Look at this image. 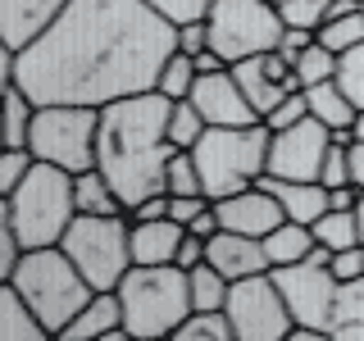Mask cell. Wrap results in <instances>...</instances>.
<instances>
[{
  "instance_id": "obj_17",
  "label": "cell",
  "mask_w": 364,
  "mask_h": 341,
  "mask_svg": "<svg viewBox=\"0 0 364 341\" xmlns=\"http://www.w3.org/2000/svg\"><path fill=\"white\" fill-rule=\"evenodd\" d=\"M68 9V0H0V41L5 50H23Z\"/></svg>"
},
{
  "instance_id": "obj_7",
  "label": "cell",
  "mask_w": 364,
  "mask_h": 341,
  "mask_svg": "<svg viewBox=\"0 0 364 341\" xmlns=\"http://www.w3.org/2000/svg\"><path fill=\"white\" fill-rule=\"evenodd\" d=\"M96 291H119L132 269V227L123 214H77L60 242Z\"/></svg>"
},
{
  "instance_id": "obj_6",
  "label": "cell",
  "mask_w": 364,
  "mask_h": 341,
  "mask_svg": "<svg viewBox=\"0 0 364 341\" xmlns=\"http://www.w3.org/2000/svg\"><path fill=\"white\" fill-rule=\"evenodd\" d=\"M269 123H242V128H205L196 141V168L205 182V196L219 200L242 187H255L269 168Z\"/></svg>"
},
{
  "instance_id": "obj_4",
  "label": "cell",
  "mask_w": 364,
  "mask_h": 341,
  "mask_svg": "<svg viewBox=\"0 0 364 341\" xmlns=\"http://www.w3.org/2000/svg\"><path fill=\"white\" fill-rule=\"evenodd\" d=\"M119 301L132 341L173 337L191 314V278L182 264H132L119 282Z\"/></svg>"
},
{
  "instance_id": "obj_30",
  "label": "cell",
  "mask_w": 364,
  "mask_h": 341,
  "mask_svg": "<svg viewBox=\"0 0 364 341\" xmlns=\"http://www.w3.org/2000/svg\"><path fill=\"white\" fill-rule=\"evenodd\" d=\"M205 114L196 109V100H173V109H168V141L178 146V151H196V141L205 136Z\"/></svg>"
},
{
  "instance_id": "obj_33",
  "label": "cell",
  "mask_w": 364,
  "mask_h": 341,
  "mask_svg": "<svg viewBox=\"0 0 364 341\" xmlns=\"http://www.w3.org/2000/svg\"><path fill=\"white\" fill-rule=\"evenodd\" d=\"M164 191H168V196H196V191H205L200 168H196V155H191V151H173V159H168V173H164Z\"/></svg>"
},
{
  "instance_id": "obj_10",
  "label": "cell",
  "mask_w": 364,
  "mask_h": 341,
  "mask_svg": "<svg viewBox=\"0 0 364 341\" xmlns=\"http://www.w3.org/2000/svg\"><path fill=\"white\" fill-rule=\"evenodd\" d=\"M228 318H232V337L237 341H287L291 337V310L287 296L273 282V273H250L237 278L228 291Z\"/></svg>"
},
{
  "instance_id": "obj_42",
  "label": "cell",
  "mask_w": 364,
  "mask_h": 341,
  "mask_svg": "<svg viewBox=\"0 0 364 341\" xmlns=\"http://www.w3.org/2000/svg\"><path fill=\"white\" fill-rule=\"evenodd\" d=\"M178 50H187V55L210 50V28H205V18L200 23H182L178 28Z\"/></svg>"
},
{
  "instance_id": "obj_8",
  "label": "cell",
  "mask_w": 364,
  "mask_h": 341,
  "mask_svg": "<svg viewBox=\"0 0 364 341\" xmlns=\"http://www.w3.org/2000/svg\"><path fill=\"white\" fill-rule=\"evenodd\" d=\"M28 151L37 159H46V164L68 168V173L96 168V155H100V109H91V105H37Z\"/></svg>"
},
{
  "instance_id": "obj_14",
  "label": "cell",
  "mask_w": 364,
  "mask_h": 341,
  "mask_svg": "<svg viewBox=\"0 0 364 341\" xmlns=\"http://www.w3.org/2000/svg\"><path fill=\"white\" fill-rule=\"evenodd\" d=\"M191 100H196V109L205 114L210 128H242V123H259V114L246 100V91H242V82H237V73H232V64L219 68V73H200L196 87H191Z\"/></svg>"
},
{
  "instance_id": "obj_36",
  "label": "cell",
  "mask_w": 364,
  "mask_h": 341,
  "mask_svg": "<svg viewBox=\"0 0 364 341\" xmlns=\"http://www.w3.org/2000/svg\"><path fill=\"white\" fill-rule=\"evenodd\" d=\"M333 5L337 0H273V9L282 14V23H296V28H318Z\"/></svg>"
},
{
  "instance_id": "obj_39",
  "label": "cell",
  "mask_w": 364,
  "mask_h": 341,
  "mask_svg": "<svg viewBox=\"0 0 364 341\" xmlns=\"http://www.w3.org/2000/svg\"><path fill=\"white\" fill-rule=\"evenodd\" d=\"M318 182H323V187H346V182H350V159H346V146H341V141L328 146V155H323V173H318Z\"/></svg>"
},
{
  "instance_id": "obj_19",
  "label": "cell",
  "mask_w": 364,
  "mask_h": 341,
  "mask_svg": "<svg viewBox=\"0 0 364 341\" xmlns=\"http://www.w3.org/2000/svg\"><path fill=\"white\" fill-rule=\"evenodd\" d=\"M187 227L173 219H132V264H178Z\"/></svg>"
},
{
  "instance_id": "obj_40",
  "label": "cell",
  "mask_w": 364,
  "mask_h": 341,
  "mask_svg": "<svg viewBox=\"0 0 364 341\" xmlns=\"http://www.w3.org/2000/svg\"><path fill=\"white\" fill-rule=\"evenodd\" d=\"M333 278H337V282L364 278V246H346V250H333Z\"/></svg>"
},
{
  "instance_id": "obj_3",
  "label": "cell",
  "mask_w": 364,
  "mask_h": 341,
  "mask_svg": "<svg viewBox=\"0 0 364 341\" xmlns=\"http://www.w3.org/2000/svg\"><path fill=\"white\" fill-rule=\"evenodd\" d=\"M0 219L14 223V232L23 237V246H60L68 223L77 219V200H73V173L60 164L37 159L32 173L18 182L0 205Z\"/></svg>"
},
{
  "instance_id": "obj_15",
  "label": "cell",
  "mask_w": 364,
  "mask_h": 341,
  "mask_svg": "<svg viewBox=\"0 0 364 341\" xmlns=\"http://www.w3.org/2000/svg\"><path fill=\"white\" fill-rule=\"evenodd\" d=\"M214 210H219V223L232 227V232H246V237H264L273 232L287 214H282L278 196L264 187V182H255V187H242L232 191V196H219L214 200Z\"/></svg>"
},
{
  "instance_id": "obj_44",
  "label": "cell",
  "mask_w": 364,
  "mask_h": 341,
  "mask_svg": "<svg viewBox=\"0 0 364 341\" xmlns=\"http://www.w3.org/2000/svg\"><path fill=\"white\" fill-rule=\"evenodd\" d=\"M178 264H182V269H196V264H205V237H196V232H187V237H182V246H178Z\"/></svg>"
},
{
  "instance_id": "obj_35",
  "label": "cell",
  "mask_w": 364,
  "mask_h": 341,
  "mask_svg": "<svg viewBox=\"0 0 364 341\" xmlns=\"http://www.w3.org/2000/svg\"><path fill=\"white\" fill-rule=\"evenodd\" d=\"M32 164H37V155H32L28 146H5V151H0V200L32 173Z\"/></svg>"
},
{
  "instance_id": "obj_43",
  "label": "cell",
  "mask_w": 364,
  "mask_h": 341,
  "mask_svg": "<svg viewBox=\"0 0 364 341\" xmlns=\"http://www.w3.org/2000/svg\"><path fill=\"white\" fill-rule=\"evenodd\" d=\"M310 41H314V28H296V23H287V28H282V41H278V50L287 55V60H296V55H301Z\"/></svg>"
},
{
  "instance_id": "obj_38",
  "label": "cell",
  "mask_w": 364,
  "mask_h": 341,
  "mask_svg": "<svg viewBox=\"0 0 364 341\" xmlns=\"http://www.w3.org/2000/svg\"><path fill=\"white\" fill-rule=\"evenodd\" d=\"M301 119H310V96H305V87H301V91H291L282 105H273V109L264 114L269 132H282V128H291V123H301Z\"/></svg>"
},
{
  "instance_id": "obj_2",
  "label": "cell",
  "mask_w": 364,
  "mask_h": 341,
  "mask_svg": "<svg viewBox=\"0 0 364 341\" xmlns=\"http://www.w3.org/2000/svg\"><path fill=\"white\" fill-rule=\"evenodd\" d=\"M168 109L173 100L164 91H136L100 105V155L96 168L114 182L128 214L146 196L164 191V173L178 146L168 141Z\"/></svg>"
},
{
  "instance_id": "obj_23",
  "label": "cell",
  "mask_w": 364,
  "mask_h": 341,
  "mask_svg": "<svg viewBox=\"0 0 364 341\" xmlns=\"http://www.w3.org/2000/svg\"><path fill=\"white\" fill-rule=\"evenodd\" d=\"M328 337L337 341H364V278L337 282V301H333V323Z\"/></svg>"
},
{
  "instance_id": "obj_25",
  "label": "cell",
  "mask_w": 364,
  "mask_h": 341,
  "mask_svg": "<svg viewBox=\"0 0 364 341\" xmlns=\"http://www.w3.org/2000/svg\"><path fill=\"white\" fill-rule=\"evenodd\" d=\"M73 200H77V214H128L123 196L114 191V182L100 173V168L73 173Z\"/></svg>"
},
{
  "instance_id": "obj_28",
  "label": "cell",
  "mask_w": 364,
  "mask_h": 341,
  "mask_svg": "<svg viewBox=\"0 0 364 341\" xmlns=\"http://www.w3.org/2000/svg\"><path fill=\"white\" fill-rule=\"evenodd\" d=\"M187 278H191V310H223V305H228L232 282H228L210 259L196 264V269H187Z\"/></svg>"
},
{
  "instance_id": "obj_29",
  "label": "cell",
  "mask_w": 364,
  "mask_h": 341,
  "mask_svg": "<svg viewBox=\"0 0 364 341\" xmlns=\"http://www.w3.org/2000/svg\"><path fill=\"white\" fill-rule=\"evenodd\" d=\"M173 337L178 341H237L228 310H191L187 318H182V328H178Z\"/></svg>"
},
{
  "instance_id": "obj_41",
  "label": "cell",
  "mask_w": 364,
  "mask_h": 341,
  "mask_svg": "<svg viewBox=\"0 0 364 341\" xmlns=\"http://www.w3.org/2000/svg\"><path fill=\"white\" fill-rule=\"evenodd\" d=\"M205 205H210V196H205V191H196V196H173V200H168V219L187 227V223L205 210Z\"/></svg>"
},
{
  "instance_id": "obj_45",
  "label": "cell",
  "mask_w": 364,
  "mask_h": 341,
  "mask_svg": "<svg viewBox=\"0 0 364 341\" xmlns=\"http://www.w3.org/2000/svg\"><path fill=\"white\" fill-rule=\"evenodd\" d=\"M168 200H173L168 191H155V196H146V200L132 210V219H168Z\"/></svg>"
},
{
  "instance_id": "obj_9",
  "label": "cell",
  "mask_w": 364,
  "mask_h": 341,
  "mask_svg": "<svg viewBox=\"0 0 364 341\" xmlns=\"http://www.w3.org/2000/svg\"><path fill=\"white\" fill-rule=\"evenodd\" d=\"M205 28H210V50L223 64H237L250 55L278 50L287 23L273 9V0H214Z\"/></svg>"
},
{
  "instance_id": "obj_49",
  "label": "cell",
  "mask_w": 364,
  "mask_h": 341,
  "mask_svg": "<svg viewBox=\"0 0 364 341\" xmlns=\"http://www.w3.org/2000/svg\"><path fill=\"white\" fill-rule=\"evenodd\" d=\"M355 210H360V232H364V196H360V205H355Z\"/></svg>"
},
{
  "instance_id": "obj_20",
  "label": "cell",
  "mask_w": 364,
  "mask_h": 341,
  "mask_svg": "<svg viewBox=\"0 0 364 341\" xmlns=\"http://www.w3.org/2000/svg\"><path fill=\"white\" fill-rule=\"evenodd\" d=\"M259 182L278 196L282 214L296 219V223H310L314 227V219L328 210V187H323V182H291V178H259Z\"/></svg>"
},
{
  "instance_id": "obj_24",
  "label": "cell",
  "mask_w": 364,
  "mask_h": 341,
  "mask_svg": "<svg viewBox=\"0 0 364 341\" xmlns=\"http://www.w3.org/2000/svg\"><path fill=\"white\" fill-rule=\"evenodd\" d=\"M305 96H310V114L318 123H328L333 132H350V123H355V100L341 91L337 77H328V82H318V87H305Z\"/></svg>"
},
{
  "instance_id": "obj_1",
  "label": "cell",
  "mask_w": 364,
  "mask_h": 341,
  "mask_svg": "<svg viewBox=\"0 0 364 341\" xmlns=\"http://www.w3.org/2000/svg\"><path fill=\"white\" fill-rule=\"evenodd\" d=\"M178 28L146 0H68V9L23 50H5L0 73L37 105H109L155 91Z\"/></svg>"
},
{
  "instance_id": "obj_21",
  "label": "cell",
  "mask_w": 364,
  "mask_h": 341,
  "mask_svg": "<svg viewBox=\"0 0 364 341\" xmlns=\"http://www.w3.org/2000/svg\"><path fill=\"white\" fill-rule=\"evenodd\" d=\"M46 323L37 318L28 301H23V291L14 282H0V341H46Z\"/></svg>"
},
{
  "instance_id": "obj_47",
  "label": "cell",
  "mask_w": 364,
  "mask_h": 341,
  "mask_svg": "<svg viewBox=\"0 0 364 341\" xmlns=\"http://www.w3.org/2000/svg\"><path fill=\"white\" fill-rule=\"evenodd\" d=\"M191 60H196V68H200V73H219V68H228V64H223L214 50H200V55H191Z\"/></svg>"
},
{
  "instance_id": "obj_27",
  "label": "cell",
  "mask_w": 364,
  "mask_h": 341,
  "mask_svg": "<svg viewBox=\"0 0 364 341\" xmlns=\"http://www.w3.org/2000/svg\"><path fill=\"white\" fill-rule=\"evenodd\" d=\"M314 37L323 41L333 55H346L350 45L364 41V5H360V9H346V14H328V18L314 28Z\"/></svg>"
},
{
  "instance_id": "obj_26",
  "label": "cell",
  "mask_w": 364,
  "mask_h": 341,
  "mask_svg": "<svg viewBox=\"0 0 364 341\" xmlns=\"http://www.w3.org/2000/svg\"><path fill=\"white\" fill-rule=\"evenodd\" d=\"M314 242L328 250H346V246H364L360 232V210H323L314 219Z\"/></svg>"
},
{
  "instance_id": "obj_18",
  "label": "cell",
  "mask_w": 364,
  "mask_h": 341,
  "mask_svg": "<svg viewBox=\"0 0 364 341\" xmlns=\"http://www.w3.org/2000/svg\"><path fill=\"white\" fill-rule=\"evenodd\" d=\"M60 341H132L123 328V301L119 291H96L82 305V314L60 332Z\"/></svg>"
},
{
  "instance_id": "obj_46",
  "label": "cell",
  "mask_w": 364,
  "mask_h": 341,
  "mask_svg": "<svg viewBox=\"0 0 364 341\" xmlns=\"http://www.w3.org/2000/svg\"><path fill=\"white\" fill-rule=\"evenodd\" d=\"M346 159H350V182L364 191V141H350L346 146Z\"/></svg>"
},
{
  "instance_id": "obj_13",
  "label": "cell",
  "mask_w": 364,
  "mask_h": 341,
  "mask_svg": "<svg viewBox=\"0 0 364 341\" xmlns=\"http://www.w3.org/2000/svg\"><path fill=\"white\" fill-rule=\"evenodd\" d=\"M232 73H237V82H242L246 100L255 105L259 119H264L273 105H282L291 91H301L296 64H291L282 50H264V55H250V60H237Z\"/></svg>"
},
{
  "instance_id": "obj_32",
  "label": "cell",
  "mask_w": 364,
  "mask_h": 341,
  "mask_svg": "<svg viewBox=\"0 0 364 341\" xmlns=\"http://www.w3.org/2000/svg\"><path fill=\"white\" fill-rule=\"evenodd\" d=\"M296 77H301V87H318V82H328V77H337V55L328 50L323 41H310L301 55H296Z\"/></svg>"
},
{
  "instance_id": "obj_34",
  "label": "cell",
  "mask_w": 364,
  "mask_h": 341,
  "mask_svg": "<svg viewBox=\"0 0 364 341\" xmlns=\"http://www.w3.org/2000/svg\"><path fill=\"white\" fill-rule=\"evenodd\" d=\"M337 82L355 100V109H364V41L350 45L346 55H337Z\"/></svg>"
},
{
  "instance_id": "obj_37",
  "label": "cell",
  "mask_w": 364,
  "mask_h": 341,
  "mask_svg": "<svg viewBox=\"0 0 364 341\" xmlns=\"http://www.w3.org/2000/svg\"><path fill=\"white\" fill-rule=\"evenodd\" d=\"M146 5H151L155 14H164L173 28H182V23H200L205 14H210L214 0H146Z\"/></svg>"
},
{
  "instance_id": "obj_12",
  "label": "cell",
  "mask_w": 364,
  "mask_h": 341,
  "mask_svg": "<svg viewBox=\"0 0 364 341\" xmlns=\"http://www.w3.org/2000/svg\"><path fill=\"white\" fill-rule=\"evenodd\" d=\"M333 146V128L318 123L314 114L291 128L269 136V168L264 178H291V182H318L323 173V155Z\"/></svg>"
},
{
  "instance_id": "obj_31",
  "label": "cell",
  "mask_w": 364,
  "mask_h": 341,
  "mask_svg": "<svg viewBox=\"0 0 364 341\" xmlns=\"http://www.w3.org/2000/svg\"><path fill=\"white\" fill-rule=\"evenodd\" d=\"M196 77H200L196 60H191L187 50H173L168 64H164V73H159V82H155V91H164L168 100H187L191 87H196Z\"/></svg>"
},
{
  "instance_id": "obj_5",
  "label": "cell",
  "mask_w": 364,
  "mask_h": 341,
  "mask_svg": "<svg viewBox=\"0 0 364 341\" xmlns=\"http://www.w3.org/2000/svg\"><path fill=\"white\" fill-rule=\"evenodd\" d=\"M9 282H14V287L23 291V301L37 310V318L46 323L50 337H60L64 328L82 314V305L96 296V287L82 278V269L73 264V255H68L64 246L28 250V255L18 259V269H14Z\"/></svg>"
},
{
  "instance_id": "obj_48",
  "label": "cell",
  "mask_w": 364,
  "mask_h": 341,
  "mask_svg": "<svg viewBox=\"0 0 364 341\" xmlns=\"http://www.w3.org/2000/svg\"><path fill=\"white\" fill-rule=\"evenodd\" d=\"M350 136H355V141H364V109L355 114V123H350Z\"/></svg>"
},
{
  "instance_id": "obj_11",
  "label": "cell",
  "mask_w": 364,
  "mask_h": 341,
  "mask_svg": "<svg viewBox=\"0 0 364 341\" xmlns=\"http://www.w3.org/2000/svg\"><path fill=\"white\" fill-rule=\"evenodd\" d=\"M273 282L287 296V310L301 328H318L328 332L333 323V301H337V278H333V250L328 246H314L310 259L301 264H282V269H269Z\"/></svg>"
},
{
  "instance_id": "obj_50",
  "label": "cell",
  "mask_w": 364,
  "mask_h": 341,
  "mask_svg": "<svg viewBox=\"0 0 364 341\" xmlns=\"http://www.w3.org/2000/svg\"><path fill=\"white\" fill-rule=\"evenodd\" d=\"M355 5H364V0H355Z\"/></svg>"
},
{
  "instance_id": "obj_22",
  "label": "cell",
  "mask_w": 364,
  "mask_h": 341,
  "mask_svg": "<svg viewBox=\"0 0 364 341\" xmlns=\"http://www.w3.org/2000/svg\"><path fill=\"white\" fill-rule=\"evenodd\" d=\"M314 227L310 223H296V219H282L273 232H264V250H269V264L282 269V264H301V259L314 255Z\"/></svg>"
},
{
  "instance_id": "obj_16",
  "label": "cell",
  "mask_w": 364,
  "mask_h": 341,
  "mask_svg": "<svg viewBox=\"0 0 364 341\" xmlns=\"http://www.w3.org/2000/svg\"><path fill=\"white\" fill-rule=\"evenodd\" d=\"M205 259H210L228 282L273 269L269 264V250H264V237H246V232H232V227H219V232L205 242Z\"/></svg>"
}]
</instances>
